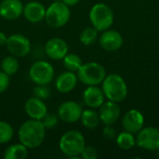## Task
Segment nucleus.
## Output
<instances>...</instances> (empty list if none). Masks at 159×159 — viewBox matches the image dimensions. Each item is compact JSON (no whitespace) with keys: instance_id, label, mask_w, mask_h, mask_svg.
Masks as SVG:
<instances>
[{"instance_id":"f257e3e1","label":"nucleus","mask_w":159,"mask_h":159,"mask_svg":"<svg viewBox=\"0 0 159 159\" xmlns=\"http://www.w3.org/2000/svg\"><path fill=\"white\" fill-rule=\"evenodd\" d=\"M18 136L20 143L28 149L39 147L45 141L46 128L41 120L30 119L22 123L18 131Z\"/></svg>"},{"instance_id":"f03ea898","label":"nucleus","mask_w":159,"mask_h":159,"mask_svg":"<svg viewBox=\"0 0 159 159\" xmlns=\"http://www.w3.org/2000/svg\"><path fill=\"white\" fill-rule=\"evenodd\" d=\"M102 84V89L108 101L120 102L127 98L128 86L121 75L117 74L106 75Z\"/></svg>"},{"instance_id":"7ed1b4c3","label":"nucleus","mask_w":159,"mask_h":159,"mask_svg":"<svg viewBox=\"0 0 159 159\" xmlns=\"http://www.w3.org/2000/svg\"><path fill=\"white\" fill-rule=\"evenodd\" d=\"M59 146L66 157L76 159L80 157L86 146V142L81 132L77 130H69L61 137Z\"/></svg>"},{"instance_id":"20e7f679","label":"nucleus","mask_w":159,"mask_h":159,"mask_svg":"<svg viewBox=\"0 0 159 159\" xmlns=\"http://www.w3.org/2000/svg\"><path fill=\"white\" fill-rule=\"evenodd\" d=\"M76 73L78 80L86 86H98L106 76L105 68L95 61L83 63Z\"/></svg>"},{"instance_id":"39448f33","label":"nucleus","mask_w":159,"mask_h":159,"mask_svg":"<svg viewBox=\"0 0 159 159\" xmlns=\"http://www.w3.org/2000/svg\"><path fill=\"white\" fill-rule=\"evenodd\" d=\"M89 20L93 27L99 32H103L113 25L115 16L109 6L103 3H97L89 11Z\"/></svg>"},{"instance_id":"423d86ee","label":"nucleus","mask_w":159,"mask_h":159,"mask_svg":"<svg viewBox=\"0 0 159 159\" xmlns=\"http://www.w3.org/2000/svg\"><path fill=\"white\" fill-rule=\"evenodd\" d=\"M71 11L69 6L62 1L53 2L46 10L45 20L47 23L53 28H61L64 26L70 20Z\"/></svg>"},{"instance_id":"0eeeda50","label":"nucleus","mask_w":159,"mask_h":159,"mask_svg":"<svg viewBox=\"0 0 159 159\" xmlns=\"http://www.w3.org/2000/svg\"><path fill=\"white\" fill-rule=\"evenodd\" d=\"M29 76L35 85H48L53 80L54 68L46 61H36L29 70Z\"/></svg>"},{"instance_id":"6e6552de","label":"nucleus","mask_w":159,"mask_h":159,"mask_svg":"<svg viewBox=\"0 0 159 159\" xmlns=\"http://www.w3.org/2000/svg\"><path fill=\"white\" fill-rule=\"evenodd\" d=\"M6 47L7 51L17 58L27 56L32 48L30 40L20 34H15L7 37Z\"/></svg>"},{"instance_id":"1a4fd4ad","label":"nucleus","mask_w":159,"mask_h":159,"mask_svg":"<svg viewBox=\"0 0 159 159\" xmlns=\"http://www.w3.org/2000/svg\"><path fill=\"white\" fill-rule=\"evenodd\" d=\"M136 138V144L148 151H157L159 149V129L156 127L143 128Z\"/></svg>"},{"instance_id":"9d476101","label":"nucleus","mask_w":159,"mask_h":159,"mask_svg":"<svg viewBox=\"0 0 159 159\" xmlns=\"http://www.w3.org/2000/svg\"><path fill=\"white\" fill-rule=\"evenodd\" d=\"M82 107L79 103L68 101L62 102L57 111V115L62 122L65 123H75L80 120L82 114Z\"/></svg>"},{"instance_id":"9b49d317","label":"nucleus","mask_w":159,"mask_h":159,"mask_svg":"<svg viewBox=\"0 0 159 159\" xmlns=\"http://www.w3.org/2000/svg\"><path fill=\"white\" fill-rule=\"evenodd\" d=\"M68 44L60 37H53L47 41L45 45L46 55L54 61H59L64 58L68 53Z\"/></svg>"},{"instance_id":"f8f14e48","label":"nucleus","mask_w":159,"mask_h":159,"mask_svg":"<svg viewBox=\"0 0 159 159\" xmlns=\"http://www.w3.org/2000/svg\"><path fill=\"white\" fill-rule=\"evenodd\" d=\"M123 36L121 34L115 30H105L102 33L99 43L100 46L107 51H116L123 46Z\"/></svg>"},{"instance_id":"ddd939ff","label":"nucleus","mask_w":159,"mask_h":159,"mask_svg":"<svg viewBox=\"0 0 159 159\" xmlns=\"http://www.w3.org/2000/svg\"><path fill=\"white\" fill-rule=\"evenodd\" d=\"M144 125V116L143 115L136 110L131 109L128 111L122 119V126L126 131H129L132 134H137Z\"/></svg>"},{"instance_id":"4468645a","label":"nucleus","mask_w":159,"mask_h":159,"mask_svg":"<svg viewBox=\"0 0 159 159\" xmlns=\"http://www.w3.org/2000/svg\"><path fill=\"white\" fill-rule=\"evenodd\" d=\"M99 110V116L101 122L104 125H114L116 123V121L120 117V108L117 104V102L108 101L104 102L100 107Z\"/></svg>"},{"instance_id":"2eb2a0df","label":"nucleus","mask_w":159,"mask_h":159,"mask_svg":"<svg viewBox=\"0 0 159 159\" xmlns=\"http://www.w3.org/2000/svg\"><path fill=\"white\" fill-rule=\"evenodd\" d=\"M23 7L20 0H3L0 3V17L7 20H17L23 14Z\"/></svg>"},{"instance_id":"dca6fc26","label":"nucleus","mask_w":159,"mask_h":159,"mask_svg":"<svg viewBox=\"0 0 159 159\" xmlns=\"http://www.w3.org/2000/svg\"><path fill=\"white\" fill-rule=\"evenodd\" d=\"M24 110L29 117L35 120H41L48 113V108L45 102L34 96L26 101Z\"/></svg>"},{"instance_id":"f3484780","label":"nucleus","mask_w":159,"mask_h":159,"mask_svg":"<svg viewBox=\"0 0 159 159\" xmlns=\"http://www.w3.org/2000/svg\"><path fill=\"white\" fill-rule=\"evenodd\" d=\"M104 93L98 86H88L83 92L84 103L92 109L99 108L104 102Z\"/></svg>"},{"instance_id":"a211bd4d","label":"nucleus","mask_w":159,"mask_h":159,"mask_svg":"<svg viewBox=\"0 0 159 159\" xmlns=\"http://www.w3.org/2000/svg\"><path fill=\"white\" fill-rule=\"evenodd\" d=\"M46 10L47 8L42 3L38 1H31L24 6L23 15L28 21L36 23L45 19Z\"/></svg>"},{"instance_id":"6ab92c4d","label":"nucleus","mask_w":159,"mask_h":159,"mask_svg":"<svg viewBox=\"0 0 159 159\" xmlns=\"http://www.w3.org/2000/svg\"><path fill=\"white\" fill-rule=\"evenodd\" d=\"M77 81V75H75L74 72L66 71L57 77L56 89L61 93H69L76 87Z\"/></svg>"},{"instance_id":"aec40b11","label":"nucleus","mask_w":159,"mask_h":159,"mask_svg":"<svg viewBox=\"0 0 159 159\" xmlns=\"http://www.w3.org/2000/svg\"><path fill=\"white\" fill-rule=\"evenodd\" d=\"M80 120H81L83 126L89 129H96L101 123L99 113L94 111L92 108L86 109V110L82 111Z\"/></svg>"},{"instance_id":"412c9836","label":"nucleus","mask_w":159,"mask_h":159,"mask_svg":"<svg viewBox=\"0 0 159 159\" xmlns=\"http://www.w3.org/2000/svg\"><path fill=\"white\" fill-rule=\"evenodd\" d=\"M28 157V148L22 143L9 145L4 152L5 159H25Z\"/></svg>"},{"instance_id":"4be33fe9","label":"nucleus","mask_w":159,"mask_h":159,"mask_svg":"<svg viewBox=\"0 0 159 159\" xmlns=\"http://www.w3.org/2000/svg\"><path fill=\"white\" fill-rule=\"evenodd\" d=\"M116 143L118 147L122 150H129L132 149L136 144V139L134 138L133 134L129 131H124L119 133L116 138Z\"/></svg>"},{"instance_id":"5701e85b","label":"nucleus","mask_w":159,"mask_h":159,"mask_svg":"<svg viewBox=\"0 0 159 159\" xmlns=\"http://www.w3.org/2000/svg\"><path fill=\"white\" fill-rule=\"evenodd\" d=\"M19 70V62L17 57L15 56H7L1 61V71H3L7 75H15Z\"/></svg>"},{"instance_id":"b1692460","label":"nucleus","mask_w":159,"mask_h":159,"mask_svg":"<svg viewBox=\"0 0 159 159\" xmlns=\"http://www.w3.org/2000/svg\"><path fill=\"white\" fill-rule=\"evenodd\" d=\"M82 64H83L82 60L77 54L67 53L63 58V65L67 69V71L75 73L79 70Z\"/></svg>"},{"instance_id":"393cba45","label":"nucleus","mask_w":159,"mask_h":159,"mask_svg":"<svg viewBox=\"0 0 159 159\" xmlns=\"http://www.w3.org/2000/svg\"><path fill=\"white\" fill-rule=\"evenodd\" d=\"M98 33L99 31L95 27H87L81 32L79 40L84 46H90L98 39Z\"/></svg>"},{"instance_id":"a878e982","label":"nucleus","mask_w":159,"mask_h":159,"mask_svg":"<svg viewBox=\"0 0 159 159\" xmlns=\"http://www.w3.org/2000/svg\"><path fill=\"white\" fill-rule=\"evenodd\" d=\"M14 135L13 128L6 121L0 120V144L7 143Z\"/></svg>"},{"instance_id":"bb28decb","label":"nucleus","mask_w":159,"mask_h":159,"mask_svg":"<svg viewBox=\"0 0 159 159\" xmlns=\"http://www.w3.org/2000/svg\"><path fill=\"white\" fill-rule=\"evenodd\" d=\"M59 119L60 118H59L58 115L48 112L46 114V116L41 119V122L44 125V127L46 128V129H53L54 127L57 126Z\"/></svg>"},{"instance_id":"cd10ccee","label":"nucleus","mask_w":159,"mask_h":159,"mask_svg":"<svg viewBox=\"0 0 159 159\" xmlns=\"http://www.w3.org/2000/svg\"><path fill=\"white\" fill-rule=\"evenodd\" d=\"M50 89L47 85H37L34 89V96L41 100H47L50 97Z\"/></svg>"},{"instance_id":"c85d7f7f","label":"nucleus","mask_w":159,"mask_h":159,"mask_svg":"<svg viewBox=\"0 0 159 159\" xmlns=\"http://www.w3.org/2000/svg\"><path fill=\"white\" fill-rule=\"evenodd\" d=\"M80 157L83 159H96L98 157V151L92 146H85Z\"/></svg>"},{"instance_id":"c756f323","label":"nucleus","mask_w":159,"mask_h":159,"mask_svg":"<svg viewBox=\"0 0 159 159\" xmlns=\"http://www.w3.org/2000/svg\"><path fill=\"white\" fill-rule=\"evenodd\" d=\"M102 136L104 139L112 141L115 140L117 136L116 130L115 128L112 127V125H105L104 129H102Z\"/></svg>"},{"instance_id":"7c9ffc66","label":"nucleus","mask_w":159,"mask_h":159,"mask_svg":"<svg viewBox=\"0 0 159 159\" xmlns=\"http://www.w3.org/2000/svg\"><path fill=\"white\" fill-rule=\"evenodd\" d=\"M10 79L9 75L5 74L3 71H0V94L4 93L9 87Z\"/></svg>"},{"instance_id":"2f4dec72","label":"nucleus","mask_w":159,"mask_h":159,"mask_svg":"<svg viewBox=\"0 0 159 159\" xmlns=\"http://www.w3.org/2000/svg\"><path fill=\"white\" fill-rule=\"evenodd\" d=\"M7 40V36L6 35V34L3 32H0V46L6 45Z\"/></svg>"},{"instance_id":"473e14b6","label":"nucleus","mask_w":159,"mask_h":159,"mask_svg":"<svg viewBox=\"0 0 159 159\" xmlns=\"http://www.w3.org/2000/svg\"><path fill=\"white\" fill-rule=\"evenodd\" d=\"M61 1H62L64 4H66L69 7L75 6V5H77L80 2V0H61Z\"/></svg>"},{"instance_id":"72a5a7b5","label":"nucleus","mask_w":159,"mask_h":159,"mask_svg":"<svg viewBox=\"0 0 159 159\" xmlns=\"http://www.w3.org/2000/svg\"><path fill=\"white\" fill-rule=\"evenodd\" d=\"M157 157H159V149L157 150Z\"/></svg>"}]
</instances>
